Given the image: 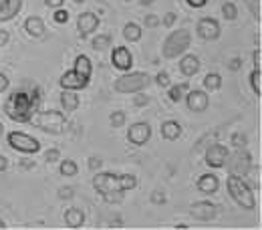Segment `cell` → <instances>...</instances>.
<instances>
[{
	"label": "cell",
	"instance_id": "obj_20",
	"mask_svg": "<svg viewBox=\"0 0 262 230\" xmlns=\"http://www.w3.org/2000/svg\"><path fill=\"white\" fill-rule=\"evenodd\" d=\"M200 59H198L196 55H186L182 61H180V73L184 75V77H194L198 71H200Z\"/></svg>",
	"mask_w": 262,
	"mask_h": 230
},
{
	"label": "cell",
	"instance_id": "obj_40",
	"mask_svg": "<svg viewBox=\"0 0 262 230\" xmlns=\"http://www.w3.org/2000/svg\"><path fill=\"white\" fill-rule=\"evenodd\" d=\"M73 196H75V190H73L71 186H65V188L59 190V198H61V200H69V198H73Z\"/></svg>",
	"mask_w": 262,
	"mask_h": 230
},
{
	"label": "cell",
	"instance_id": "obj_54",
	"mask_svg": "<svg viewBox=\"0 0 262 230\" xmlns=\"http://www.w3.org/2000/svg\"><path fill=\"white\" fill-rule=\"evenodd\" d=\"M4 133V126H2V121H0V135Z\"/></svg>",
	"mask_w": 262,
	"mask_h": 230
},
{
	"label": "cell",
	"instance_id": "obj_18",
	"mask_svg": "<svg viewBox=\"0 0 262 230\" xmlns=\"http://www.w3.org/2000/svg\"><path fill=\"white\" fill-rule=\"evenodd\" d=\"M73 71L77 75H81L83 79H89L91 81V75H93V63L87 55H77L75 57V63H73Z\"/></svg>",
	"mask_w": 262,
	"mask_h": 230
},
{
	"label": "cell",
	"instance_id": "obj_9",
	"mask_svg": "<svg viewBox=\"0 0 262 230\" xmlns=\"http://www.w3.org/2000/svg\"><path fill=\"white\" fill-rule=\"evenodd\" d=\"M190 216L200 222H210L214 218H218V206L210 200H200L190 204Z\"/></svg>",
	"mask_w": 262,
	"mask_h": 230
},
{
	"label": "cell",
	"instance_id": "obj_27",
	"mask_svg": "<svg viewBox=\"0 0 262 230\" xmlns=\"http://www.w3.org/2000/svg\"><path fill=\"white\" fill-rule=\"evenodd\" d=\"M91 47H93L95 51H109V49L113 47V36L109 33L97 34V36L91 40Z\"/></svg>",
	"mask_w": 262,
	"mask_h": 230
},
{
	"label": "cell",
	"instance_id": "obj_56",
	"mask_svg": "<svg viewBox=\"0 0 262 230\" xmlns=\"http://www.w3.org/2000/svg\"><path fill=\"white\" fill-rule=\"evenodd\" d=\"M75 2H79V4H81V2H85V0H75Z\"/></svg>",
	"mask_w": 262,
	"mask_h": 230
},
{
	"label": "cell",
	"instance_id": "obj_19",
	"mask_svg": "<svg viewBox=\"0 0 262 230\" xmlns=\"http://www.w3.org/2000/svg\"><path fill=\"white\" fill-rule=\"evenodd\" d=\"M160 132H162V137L165 141H176L182 135V123L176 121V119H165L162 128H160Z\"/></svg>",
	"mask_w": 262,
	"mask_h": 230
},
{
	"label": "cell",
	"instance_id": "obj_28",
	"mask_svg": "<svg viewBox=\"0 0 262 230\" xmlns=\"http://www.w3.org/2000/svg\"><path fill=\"white\" fill-rule=\"evenodd\" d=\"M117 188L123 190V192L137 188V176H133V174H121V176H117Z\"/></svg>",
	"mask_w": 262,
	"mask_h": 230
},
{
	"label": "cell",
	"instance_id": "obj_55",
	"mask_svg": "<svg viewBox=\"0 0 262 230\" xmlns=\"http://www.w3.org/2000/svg\"><path fill=\"white\" fill-rule=\"evenodd\" d=\"M6 2H8V0H0V8H2V6L6 4Z\"/></svg>",
	"mask_w": 262,
	"mask_h": 230
},
{
	"label": "cell",
	"instance_id": "obj_13",
	"mask_svg": "<svg viewBox=\"0 0 262 230\" xmlns=\"http://www.w3.org/2000/svg\"><path fill=\"white\" fill-rule=\"evenodd\" d=\"M186 105L192 113H204L210 105V97L208 93H204L202 89H190L186 93Z\"/></svg>",
	"mask_w": 262,
	"mask_h": 230
},
{
	"label": "cell",
	"instance_id": "obj_45",
	"mask_svg": "<svg viewBox=\"0 0 262 230\" xmlns=\"http://www.w3.org/2000/svg\"><path fill=\"white\" fill-rule=\"evenodd\" d=\"M45 4L49 6V8H63V4H65V0H45Z\"/></svg>",
	"mask_w": 262,
	"mask_h": 230
},
{
	"label": "cell",
	"instance_id": "obj_35",
	"mask_svg": "<svg viewBox=\"0 0 262 230\" xmlns=\"http://www.w3.org/2000/svg\"><path fill=\"white\" fill-rule=\"evenodd\" d=\"M154 81L160 85V87H164V89H167L169 85H171V79H169V73H165V71H160L156 77H154Z\"/></svg>",
	"mask_w": 262,
	"mask_h": 230
},
{
	"label": "cell",
	"instance_id": "obj_23",
	"mask_svg": "<svg viewBox=\"0 0 262 230\" xmlns=\"http://www.w3.org/2000/svg\"><path fill=\"white\" fill-rule=\"evenodd\" d=\"M167 97L171 103H180L182 99L186 97V93L190 91V81H184V83H178V85H169L167 87Z\"/></svg>",
	"mask_w": 262,
	"mask_h": 230
},
{
	"label": "cell",
	"instance_id": "obj_10",
	"mask_svg": "<svg viewBox=\"0 0 262 230\" xmlns=\"http://www.w3.org/2000/svg\"><path fill=\"white\" fill-rule=\"evenodd\" d=\"M196 31H198V36H200L202 40H216V38H220L222 27H220L218 18H214V16H204V18L198 20Z\"/></svg>",
	"mask_w": 262,
	"mask_h": 230
},
{
	"label": "cell",
	"instance_id": "obj_21",
	"mask_svg": "<svg viewBox=\"0 0 262 230\" xmlns=\"http://www.w3.org/2000/svg\"><path fill=\"white\" fill-rule=\"evenodd\" d=\"M23 8V0H8L2 8H0V23H6V20H12Z\"/></svg>",
	"mask_w": 262,
	"mask_h": 230
},
{
	"label": "cell",
	"instance_id": "obj_49",
	"mask_svg": "<svg viewBox=\"0 0 262 230\" xmlns=\"http://www.w3.org/2000/svg\"><path fill=\"white\" fill-rule=\"evenodd\" d=\"M87 164H89V168H93V170H99L103 162H101V158H95V156H93V158H89V162H87Z\"/></svg>",
	"mask_w": 262,
	"mask_h": 230
},
{
	"label": "cell",
	"instance_id": "obj_44",
	"mask_svg": "<svg viewBox=\"0 0 262 230\" xmlns=\"http://www.w3.org/2000/svg\"><path fill=\"white\" fill-rule=\"evenodd\" d=\"M252 61H254V69H260V67H262V51H260V49H256V51H254Z\"/></svg>",
	"mask_w": 262,
	"mask_h": 230
},
{
	"label": "cell",
	"instance_id": "obj_36",
	"mask_svg": "<svg viewBox=\"0 0 262 230\" xmlns=\"http://www.w3.org/2000/svg\"><path fill=\"white\" fill-rule=\"evenodd\" d=\"M69 16H71V14L67 12L65 8H57L55 14H53V20H55L57 25H67V23H69Z\"/></svg>",
	"mask_w": 262,
	"mask_h": 230
},
{
	"label": "cell",
	"instance_id": "obj_53",
	"mask_svg": "<svg viewBox=\"0 0 262 230\" xmlns=\"http://www.w3.org/2000/svg\"><path fill=\"white\" fill-rule=\"evenodd\" d=\"M2 228H6V222H4L2 218H0V230H2Z\"/></svg>",
	"mask_w": 262,
	"mask_h": 230
},
{
	"label": "cell",
	"instance_id": "obj_52",
	"mask_svg": "<svg viewBox=\"0 0 262 230\" xmlns=\"http://www.w3.org/2000/svg\"><path fill=\"white\" fill-rule=\"evenodd\" d=\"M154 2H156V0H139V4H141V6H151Z\"/></svg>",
	"mask_w": 262,
	"mask_h": 230
},
{
	"label": "cell",
	"instance_id": "obj_48",
	"mask_svg": "<svg viewBox=\"0 0 262 230\" xmlns=\"http://www.w3.org/2000/svg\"><path fill=\"white\" fill-rule=\"evenodd\" d=\"M188 2V6H192V8H204L206 4H208V0H186Z\"/></svg>",
	"mask_w": 262,
	"mask_h": 230
},
{
	"label": "cell",
	"instance_id": "obj_24",
	"mask_svg": "<svg viewBox=\"0 0 262 230\" xmlns=\"http://www.w3.org/2000/svg\"><path fill=\"white\" fill-rule=\"evenodd\" d=\"M25 29L31 36H42L45 34V20L40 16H29L25 20Z\"/></svg>",
	"mask_w": 262,
	"mask_h": 230
},
{
	"label": "cell",
	"instance_id": "obj_38",
	"mask_svg": "<svg viewBox=\"0 0 262 230\" xmlns=\"http://www.w3.org/2000/svg\"><path fill=\"white\" fill-rule=\"evenodd\" d=\"M248 8L252 10V16L256 20H260V2L258 0H248Z\"/></svg>",
	"mask_w": 262,
	"mask_h": 230
},
{
	"label": "cell",
	"instance_id": "obj_30",
	"mask_svg": "<svg viewBox=\"0 0 262 230\" xmlns=\"http://www.w3.org/2000/svg\"><path fill=\"white\" fill-rule=\"evenodd\" d=\"M204 87L208 91H218L222 87V75L220 73H208L204 77Z\"/></svg>",
	"mask_w": 262,
	"mask_h": 230
},
{
	"label": "cell",
	"instance_id": "obj_16",
	"mask_svg": "<svg viewBox=\"0 0 262 230\" xmlns=\"http://www.w3.org/2000/svg\"><path fill=\"white\" fill-rule=\"evenodd\" d=\"M77 29L81 36H89L99 29V16L95 12H81L77 16Z\"/></svg>",
	"mask_w": 262,
	"mask_h": 230
},
{
	"label": "cell",
	"instance_id": "obj_7",
	"mask_svg": "<svg viewBox=\"0 0 262 230\" xmlns=\"http://www.w3.org/2000/svg\"><path fill=\"white\" fill-rule=\"evenodd\" d=\"M226 168H228L230 174H236V176H246V174H250V170H252V154L242 145V148H238L234 154H228V158H226Z\"/></svg>",
	"mask_w": 262,
	"mask_h": 230
},
{
	"label": "cell",
	"instance_id": "obj_57",
	"mask_svg": "<svg viewBox=\"0 0 262 230\" xmlns=\"http://www.w3.org/2000/svg\"><path fill=\"white\" fill-rule=\"evenodd\" d=\"M123 2H131V0H123Z\"/></svg>",
	"mask_w": 262,
	"mask_h": 230
},
{
	"label": "cell",
	"instance_id": "obj_41",
	"mask_svg": "<svg viewBox=\"0 0 262 230\" xmlns=\"http://www.w3.org/2000/svg\"><path fill=\"white\" fill-rule=\"evenodd\" d=\"M135 95H137V97L133 99V105H135V107H141V105H147V103H149V97H147V95H143V93H135Z\"/></svg>",
	"mask_w": 262,
	"mask_h": 230
},
{
	"label": "cell",
	"instance_id": "obj_50",
	"mask_svg": "<svg viewBox=\"0 0 262 230\" xmlns=\"http://www.w3.org/2000/svg\"><path fill=\"white\" fill-rule=\"evenodd\" d=\"M6 170H8V160H6L4 156H0V174L6 172Z\"/></svg>",
	"mask_w": 262,
	"mask_h": 230
},
{
	"label": "cell",
	"instance_id": "obj_37",
	"mask_svg": "<svg viewBox=\"0 0 262 230\" xmlns=\"http://www.w3.org/2000/svg\"><path fill=\"white\" fill-rule=\"evenodd\" d=\"M59 160H61V152H59L57 148H51V150L45 152V162L55 164V162H59Z\"/></svg>",
	"mask_w": 262,
	"mask_h": 230
},
{
	"label": "cell",
	"instance_id": "obj_17",
	"mask_svg": "<svg viewBox=\"0 0 262 230\" xmlns=\"http://www.w3.org/2000/svg\"><path fill=\"white\" fill-rule=\"evenodd\" d=\"M196 188L202 192V194L212 196V194L218 192V188H220V180H218L216 174H202V176L196 180Z\"/></svg>",
	"mask_w": 262,
	"mask_h": 230
},
{
	"label": "cell",
	"instance_id": "obj_8",
	"mask_svg": "<svg viewBox=\"0 0 262 230\" xmlns=\"http://www.w3.org/2000/svg\"><path fill=\"white\" fill-rule=\"evenodd\" d=\"M228 154L230 152L226 145H222L220 141H212L206 148V152H204V162H206L208 168H212V170H220V168H224V164H226Z\"/></svg>",
	"mask_w": 262,
	"mask_h": 230
},
{
	"label": "cell",
	"instance_id": "obj_29",
	"mask_svg": "<svg viewBox=\"0 0 262 230\" xmlns=\"http://www.w3.org/2000/svg\"><path fill=\"white\" fill-rule=\"evenodd\" d=\"M248 81H250L252 93H254L256 97H260V95H262V71H260V69H254V71H250V75H248Z\"/></svg>",
	"mask_w": 262,
	"mask_h": 230
},
{
	"label": "cell",
	"instance_id": "obj_14",
	"mask_svg": "<svg viewBox=\"0 0 262 230\" xmlns=\"http://www.w3.org/2000/svg\"><path fill=\"white\" fill-rule=\"evenodd\" d=\"M59 85H61V89H67V91H83V89H87L89 79H83L81 75H77V73L71 69V71H65V73L61 75Z\"/></svg>",
	"mask_w": 262,
	"mask_h": 230
},
{
	"label": "cell",
	"instance_id": "obj_5",
	"mask_svg": "<svg viewBox=\"0 0 262 230\" xmlns=\"http://www.w3.org/2000/svg\"><path fill=\"white\" fill-rule=\"evenodd\" d=\"M29 123H33L34 128H38V130L47 133H63L67 119L65 115L59 113V111H36Z\"/></svg>",
	"mask_w": 262,
	"mask_h": 230
},
{
	"label": "cell",
	"instance_id": "obj_43",
	"mask_svg": "<svg viewBox=\"0 0 262 230\" xmlns=\"http://www.w3.org/2000/svg\"><path fill=\"white\" fill-rule=\"evenodd\" d=\"M176 20H178V16H176L173 12H167V14L164 16V25L167 27V29H169V27H173V25H176Z\"/></svg>",
	"mask_w": 262,
	"mask_h": 230
},
{
	"label": "cell",
	"instance_id": "obj_34",
	"mask_svg": "<svg viewBox=\"0 0 262 230\" xmlns=\"http://www.w3.org/2000/svg\"><path fill=\"white\" fill-rule=\"evenodd\" d=\"M109 123H111V128H121L125 123V113L123 111H113L109 115Z\"/></svg>",
	"mask_w": 262,
	"mask_h": 230
},
{
	"label": "cell",
	"instance_id": "obj_4",
	"mask_svg": "<svg viewBox=\"0 0 262 230\" xmlns=\"http://www.w3.org/2000/svg\"><path fill=\"white\" fill-rule=\"evenodd\" d=\"M190 43H192V34L188 29H178V31L169 33L167 38L164 40V49H162L164 59L171 61V59L182 57L190 49Z\"/></svg>",
	"mask_w": 262,
	"mask_h": 230
},
{
	"label": "cell",
	"instance_id": "obj_46",
	"mask_svg": "<svg viewBox=\"0 0 262 230\" xmlns=\"http://www.w3.org/2000/svg\"><path fill=\"white\" fill-rule=\"evenodd\" d=\"M8 40H10V33L4 31V29H0V47H6Z\"/></svg>",
	"mask_w": 262,
	"mask_h": 230
},
{
	"label": "cell",
	"instance_id": "obj_47",
	"mask_svg": "<svg viewBox=\"0 0 262 230\" xmlns=\"http://www.w3.org/2000/svg\"><path fill=\"white\" fill-rule=\"evenodd\" d=\"M8 83H10L8 77H6L4 73H0V93H4V91L8 89Z\"/></svg>",
	"mask_w": 262,
	"mask_h": 230
},
{
	"label": "cell",
	"instance_id": "obj_22",
	"mask_svg": "<svg viewBox=\"0 0 262 230\" xmlns=\"http://www.w3.org/2000/svg\"><path fill=\"white\" fill-rule=\"evenodd\" d=\"M65 224L69 228H81L85 224V212L81 208H69L65 212Z\"/></svg>",
	"mask_w": 262,
	"mask_h": 230
},
{
	"label": "cell",
	"instance_id": "obj_3",
	"mask_svg": "<svg viewBox=\"0 0 262 230\" xmlns=\"http://www.w3.org/2000/svg\"><path fill=\"white\" fill-rule=\"evenodd\" d=\"M154 83V77L149 73H143V71H135V73H123L117 81H115V91L117 93H123V95H135V93H141L143 89H147L149 85Z\"/></svg>",
	"mask_w": 262,
	"mask_h": 230
},
{
	"label": "cell",
	"instance_id": "obj_15",
	"mask_svg": "<svg viewBox=\"0 0 262 230\" xmlns=\"http://www.w3.org/2000/svg\"><path fill=\"white\" fill-rule=\"evenodd\" d=\"M93 188L97 190L99 194L109 192V190H119L117 188V174H113V172H97L93 176Z\"/></svg>",
	"mask_w": 262,
	"mask_h": 230
},
{
	"label": "cell",
	"instance_id": "obj_11",
	"mask_svg": "<svg viewBox=\"0 0 262 230\" xmlns=\"http://www.w3.org/2000/svg\"><path fill=\"white\" fill-rule=\"evenodd\" d=\"M151 139V126L147 121H137L127 130V141L133 145H145Z\"/></svg>",
	"mask_w": 262,
	"mask_h": 230
},
{
	"label": "cell",
	"instance_id": "obj_31",
	"mask_svg": "<svg viewBox=\"0 0 262 230\" xmlns=\"http://www.w3.org/2000/svg\"><path fill=\"white\" fill-rule=\"evenodd\" d=\"M59 172L65 176V178H73L79 174V165L75 160H61V165H59Z\"/></svg>",
	"mask_w": 262,
	"mask_h": 230
},
{
	"label": "cell",
	"instance_id": "obj_39",
	"mask_svg": "<svg viewBox=\"0 0 262 230\" xmlns=\"http://www.w3.org/2000/svg\"><path fill=\"white\" fill-rule=\"evenodd\" d=\"M145 27H149V29L160 27V18H158L156 14H147V16H145Z\"/></svg>",
	"mask_w": 262,
	"mask_h": 230
},
{
	"label": "cell",
	"instance_id": "obj_32",
	"mask_svg": "<svg viewBox=\"0 0 262 230\" xmlns=\"http://www.w3.org/2000/svg\"><path fill=\"white\" fill-rule=\"evenodd\" d=\"M222 16H224L226 20H236V18H238V8H236V4H234L232 0H226V2L222 4Z\"/></svg>",
	"mask_w": 262,
	"mask_h": 230
},
{
	"label": "cell",
	"instance_id": "obj_26",
	"mask_svg": "<svg viewBox=\"0 0 262 230\" xmlns=\"http://www.w3.org/2000/svg\"><path fill=\"white\" fill-rule=\"evenodd\" d=\"M121 33H123V38L127 43H139L141 40V27L137 23H127Z\"/></svg>",
	"mask_w": 262,
	"mask_h": 230
},
{
	"label": "cell",
	"instance_id": "obj_1",
	"mask_svg": "<svg viewBox=\"0 0 262 230\" xmlns=\"http://www.w3.org/2000/svg\"><path fill=\"white\" fill-rule=\"evenodd\" d=\"M40 101H42V91L38 85H34V83H29L27 87L23 85L20 89H16L8 95L6 103H4V113L16 123H29L36 113Z\"/></svg>",
	"mask_w": 262,
	"mask_h": 230
},
{
	"label": "cell",
	"instance_id": "obj_25",
	"mask_svg": "<svg viewBox=\"0 0 262 230\" xmlns=\"http://www.w3.org/2000/svg\"><path fill=\"white\" fill-rule=\"evenodd\" d=\"M79 95H77V91H67L63 89V93H61V105H63V109L65 111H75L77 107H79Z\"/></svg>",
	"mask_w": 262,
	"mask_h": 230
},
{
	"label": "cell",
	"instance_id": "obj_12",
	"mask_svg": "<svg viewBox=\"0 0 262 230\" xmlns=\"http://www.w3.org/2000/svg\"><path fill=\"white\" fill-rule=\"evenodd\" d=\"M111 65L121 73H127L133 67V57H131L127 47H111Z\"/></svg>",
	"mask_w": 262,
	"mask_h": 230
},
{
	"label": "cell",
	"instance_id": "obj_42",
	"mask_svg": "<svg viewBox=\"0 0 262 230\" xmlns=\"http://www.w3.org/2000/svg\"><path fill=\"white\" fill-rule=\"evenodd\" d=\"M151 202L154 204H164L165 202V194L162 190H156V192H151Z\"/></svg>",
	"mask_w": 262,
	"mask_h": 230
},
{
	"label": "cell",
	"instance_id": "obj_2",
	"mask_svg": "<svg viewBox=\"0 0 262 230\" xmlns=\"http://www.w3.org/2000/svg\"><path fill=\"white\" fill-rule=\"evenodd\" d=\"M226 188H228L230 198L242 208V210H254L256 208V198L252 188L246 184V180L242 176H236V174H230L228 180H226Z\"/></svg>",
	"mask_w": 262,
	"mask_h": 230
},
{
	"label": "cell",
	"instance_id": "obj_6",
	"mask_svg": "<svg viewBox=\"0 0 262 230\" xmlns=\"http://www.w3.org/2000/svg\"><path fill=\"white\" fill-rule=\"evenodd\" d=\"M6 143H8L14 152L25 154V156H33V154H38V152H40V141L25 132H10L6 135Z\"/></svg>",
	"mask_w": 262,
	"mask_h": 230
},
{
	"label": "cell",
	"instance_id": "obj_51",
	"mask_svg": "<svg viewBox=\"0 0 262 230\" xmlns=\"http://www.w3.org/2000/svg\"><path fill=\"white\" fill-rule=\"evenodd\" d=\"M240 63H242V61H240V59H232V61H230V69H232V71H238V69H240Z\"/></svg>",
	"mask_w": 262,
	"mask_h": 230
},
{
	"label": "cell",
	"instance_id": "obj_33",
	"mask_svg": "<svg viewBox=\"0 0 262 230\" xmlns=\"http://www.w3.org/2000/svg\"><path fill=\"white\" fill-rule=\"evenodd\" d=\"M101 196L107 204H121L125 194H123V190H109V192H103Z\"/></svg>",
	"mask_w": 262,
	"mask_h": 230
}]
</instances>
